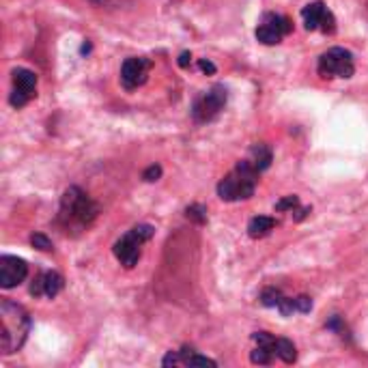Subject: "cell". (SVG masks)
Returning <instances> with one entry per match:
<instances>
[{
	"instance_id": "6da1fadb",
	"label": "cell",
	"mask_w": 368,
	"mask_h": 368,
	"mask_svg": "<svg viewBox=\"0 0 368 368\" xmlns=\"http://www.w3.org/2000/svg\"><path fill=\"white\" fill-rule=\"evenodd\" d=\"M97 215H99V205L88 196L82 187L71 185L61 196V209H58L56 224L65 233H71V231L80 233L91 226Z\"/></svg>"
},
{
	"instance_id": "7a4b0ae2",
	"label": "cell",
	"mask_w": 368,
	"mask_h": 368,
	"mask_svg": "<svg viewBox=\"0 0 368 368\" xmlns=\"http://www.w3.org/2000/svg\"><path fill=\"white\" fill-rule=\"evenodd\" d=\"M31 315L24 306L13 300L0 302V351L3 356H11L24 347L31 334Z\"/></svg>"
},
{
	"instance_id": "3957f363",
	"label": "cell",
	"mask_w": 368,
	"mask_h": 368,
	"mask_svg": "<svg viewBox=\"0 0 368 368\" xmlns=\"http://www.w3.org/2000/svg\"><path fill=\"white\" fill-rule=\"evenodd\" d=\"M259 170L250 159H241L235 168L218 183V196L224 202H241L252 198L259 185Z\"/></svg>"
},
{
	"instance_id": "277c9868",
	"label": "cell",
	"mask_w": 368,
	"mask_h": 368,
	"mask_svg": "<svg viewBox=\"0 0 368 368\" xmlns=\"http://www.w3.org/2000/svg\"><path fill=\"white\" fill-rule=\"evenodd\" d=\"M153 235H155V226H151V224H136L134 228H129L123 237H119L112 246V252H114L116 261L127 270L136 267L140 261V254H142V246L149 241Z\"/></svg>"
},
{
	"instance_id": "5b68a950",
	"label": "cell",
	"mask_w": 368,
	"mask_h": 368,
	"mask_svg": "<svg viewBox=\"0 0 368 368\" xmlns=\"http://www.w3.org/2000/svg\"><path fill=\"white\" fill-rule=\"evenodd\" d=\"M228 99V91L224 84H213L207 91H202L194 101H192V119L200 125L211 123L218 119V114L224 110Z\"/></svg>"
},
{
	"instance_id": "8992f818",
	"label": "cell",
	"mask_w": 368,
	"mask_h": 368,
	"mask_svg": "<svg viewBox=\"0 0 368 368\" xmlns=\"http://www.w3.org/2000/svg\"><path fill=\"white\" fill-rule=\"evenodd\" d=\"M317 71L321 78H351L356 73L353 54L345 48H330L319 56Z\"/></svg>"
},
{
	"instance_id": "52a82bcc",
	"label": "cell",
	"mask_w": 368,
	"mask_h": 368,
	"mask_svg": "<svg viewBox=\"0 0 368 368\" xmlns=\"http://www.w3.org/2000/svg\"><path fill=\"white\" fill-rule=\"evenodd\" d=\"M261 304L265 308H276L282 317H291L295 313H311L313 311V300L308 295H300V298H287L280 289L276 287H267L261 293Z\"/></svg>"
},
{
	"instance_id": "ba28073f",
	"label": "cell",
	"mask_w": 368,
	"mask_h": 368,
	"mask_svg": "<svg viewBox=\"0 0 368 368\" xmlns=\"http://www.w3.org/2000/svg\"><path fill=\"white\" fill-rule=\"evenodd\" d=\"M293 31V24L289 18L280 16V13H263L261 24L257 26V41L263 46H278L289 33Z\"/></svg>"
},
{
	"instance_id": "9c48e42d",
	"label": "cell",
	"mask_w": 368,
	"mask_h": 368,
	"mask_svg": "<svg viewBox=\"0 0 368 368\" xmlns=\"http://www.w3.org/2000/svg\"><path fill=\"white\" fill-rule=\"evenodd\" d=\"M13 80V91L9 95V104L13 108H24L28 101H33L37 97V73L26 69V67H18L11 73Z\"/></svg>"
},
{
	"instance_id": "30bf717a",
	"label": "cell",
	"mask_w": 368,
	"mask_h": 368,
	"mask_svg": "<svg viewBox=\"0 0 368 368\" xmlns=\"http://www.w3.org/2000/svg\"><path fill=\"white\" fill-rule=\"evenodd\" d=\"M302 20H304V26L306 31H321L326 35H332L336 31V18L334 13L328 9L326 3H311L302 9Z\"/></svg>"
},
{
	"instance_id": "8fae6325",
	"label": "cell",
	"mask_w": 368,
	"mask_h": 368,
	"mask_svg": "<svg viewBox=\"0 0 368 368\" xmlns=\"http://www.w3.org/2000/svg\"><path fill=\"white\" fill-rule=\"evenodd\" d=\"M151 71V61L144 56H131L121 65V84L125 91H136L138 86H142L149 80Z\"/></svg>"
},
{
	"instance_id": "7c38bea8",
	"label": "cell",
	"mask_w": 368,
	"mask_h": 368,
	"mask_svg": "<svg viewBox=\"0 0 368 368\" xmlns=\"http://www.w3.org/2000/svg\"><path fill=\"white\" fill-rule=\"evenodd\" d=\"M28 276V263L20 257L3 254L0 257V287L3 289H16L22 285Z\"/></svg>"
},
{
	"instance_id": "4fadbf2b",
	"label": "cell",
	"mask_w": 368,
	"mask_h": 368,
	"mask_svg": "<svg viewBox=\"0 0 368 368\" xmlns=\"http://www.w3.org/2000/svg\"><path fill=\"white\" fill-rule=\"evenodd\" d=\"M65 287V278L58 272H41L33 285H31V295L33 298H46V300H54L58 293Z\"/></svg>"
},
{
	"instance_id": "5bb4252c",
	"label": "cell",
	"mask_w": 368,
	"mask_h": 368,
	"mask_svg": "<svg viewBox=\"0 0 368 368\" xmlns=\"http://www.w3.org/2000/svg\"><path fill=\"white\" fill-rule=\"evenodd\" d=\"M164 366H218L215 360L200 356V353L192 347H181L179 351H168L166 358L161 360Z\"/></svg>"
},
{
	"instance_id": "9a60e30c",
	"label": "cell",
	"mask_w": 368,
	"mask_h": 368,
	"mask_svg": "<svg viewBox=\"0 0 368 368\" xmlns=\"http://www.w3.org/2000/svg\"><path fill=\"white\" fill-rule=\"evenodd\" d=\"M276 228V220L270 215H257L248 222V235L252 239H263Z\"/></svg>"
},
{
	"instance_id": "2e32d148",
	"label": "cell",
	"mask_w": 368,
	"mask_h": 368,
	"mask_svg": "<svg viewBox=\"0 0 368 368\" xmlns=\"http://www.w3.org/2000/svg\"><path fill=\"white\" fill-rule=\"evenodd\" d=\"M250 161L254 164V168L259 170V172H265L270 166H272V161H274V153H272V149L267 144H263V142H259V144H254L252 149H250V157H248Z\"/></svg>"
},
{
	"instance_id": "e0dca14e",
	"label": "cell",
	"mask_w": 368,
	"mask_h": 368,
	"mask_svg": "<svg viewBox=\"0 0 368 368\" xmlns=\"http://www.w3.org/2000/svg\"><path fill=\"white\" fill-rule=\"evenodd\" d=\"M272 353L276 358H280L285 364H293L298 360V349H295V345L289 341V338H274Z\"/></svg>"
},
{
	"instance_id": "ac0fdd59",
	"label": "cell",
	"mask_w": 368,
	"mask_h": 368,
	"mask_svg": "<svg viewBox=\"0 0 368 368\" xmlns=\"http://www.w3.org/2000/svg\"><path fill=\"white\" fill-rule=\"evenodd\" d=\"M274 353L270 351V349H265V347H261V345H257V349L250 353V362L252 364H261V366H267V364H272L274 362Z\"/></svg>"
},
{
	"instance_id": "d6986e66",
	"label": "cell",
	"mask_w": 368,
	"mask_h": 368,
	"mask_svg": "<svg viewBox=\"0 0 368 368\" xmlns=\"http://www.w3.org/2000/svg\"><path fill=\"white\" fill-rule=\"evenodd\" d=\"M31 244H33V248L41 250V252H52V250H54L50 237H48V235H43V233H33L31 235Z\"/></svg>"
},
{
	"instance_id": "ffe728a7",
	"label": "cell",
	"mask_w": 368,
	"mask_h": 368,
	"mask_svg": "<svg viewBox=\"0 0 368 368\" xmlns=\"http://www.w3.org/2000/svg\"><path fill=\"white\" fill-rule=\"evenodd\" d=\"M185 215L189 220H194V222H198V224L207 222V209H205L202 205H189V207L185 209Z\"/></svg>"
},
{
	"instance_id": "44dd1931",
	"label": "cell",
	"mask_w": 368,
	"mask_h": 368,
	"mask_svg": "<svg viewBox=\"0 0 368 368\" xmlns=\"http://www.w3.org/2000/svg\"><path fill=\"white\" fill-rule=\"evenodd\" d=\"M298 207H300V198H298L295 194L285 196L282 200L276 202V211H289V213H293Z\"/></svg>"
},
{
	"instance_id": "7402d4cb",
	"label": "cell",
	"mask_w": 368,
	"mask_h": 368,
	"mask_svg": "<svg viewBox=\"0 0 368 368\" xmlns=\"http://www.w3.org/2000/svg\"><path fill=\"white\" fill-rule=\"evenodd\" d=\"M326 328H328V330H332V332H336L338 336H347V326H345L343 319L338 317V315H334V317L326 323Z\"/></svg>"
},
{
	"instance_id": "603a6c76",
	"label": "cell",
	"mask_w": 368,
	"mask_h": 368,
	"mask_svg": "<svg viewBox=\"0 0 368 368\" xmlns=\"http://www.w3.org/2000/svg\"><path fill=\"white\" fill-rule=\"evenodd\" d=\"M161 176V166H157V164H151L149 168H146L144 172H142V179L146 181V183H153V181H157Z\"/></svg>"
},
{
	"instance_id": "cb8c5ba5",
	"label": "cell",
	"mask_w": 368,
	"mask_h": 368,
	"mask_svg": "<svg viewBox=\"0 0 368 368\" xmlns=\"http://www.w3.org/2000/svg\"><path fill=\"white\" fill-rule=\"evenodd\" d=\"M198 67H200V71L207 73V76H213V73H215V65H213L211 61H207V58H200Z\"/></svg>"
},
{
	"instance_id": "d4e9b609",
	"label": "cell",
	"mask_w": 368,
	"mask_h": 368,
	"mask_svg": "<svg viewBox=\"0 0 368 368\" xmlns=\"http://www.w3.org/2000/svg\"><path fill=\"white\" fill-rule=\"evenodd\" d=\"M189 63H192V54H189V52H181V56H179V67H187Z\"/></svg>"
}]
</instances>
